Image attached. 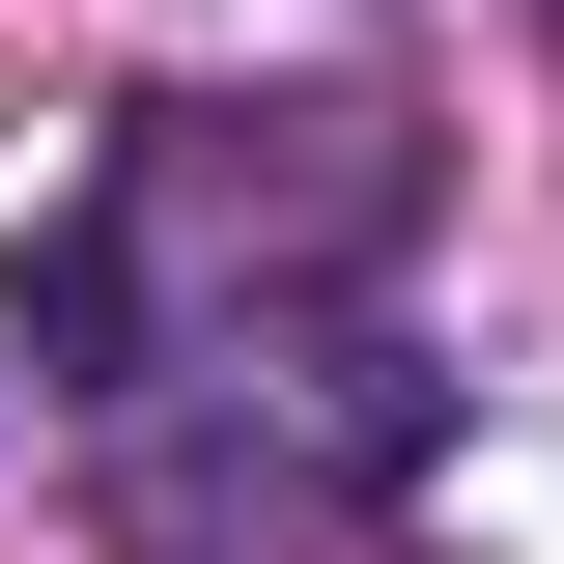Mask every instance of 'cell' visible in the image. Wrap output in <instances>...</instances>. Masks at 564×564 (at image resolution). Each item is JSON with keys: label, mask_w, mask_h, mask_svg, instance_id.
<instances>
[{"label": "cell", "mask_w": 564, "mask_h": 564, "mask_svg": "<svg viewBox=\"0 0 564 564\" xmlns=\"http://www.w3.org/2000/svg\"><path fill=\"white\" fill-rule=\"evenodd\" d=\"M395 226H423V141H395V113H141L113 170H85V226L29 254V367L141 423L170 367L311 339Z\"/></svg>", "instance_id": "obj_1"}, {"label": "cell", "mask_w": 564, "mask_h": 564, "mask_svg": "<svg viewBox=\"0 0 564 564\" xmlns=\"http://www.w3.org/2000/svg\"><path fill=\"white\" fill-rule=\"evenodd\" d=\"M423 367L395 339H339V311H311V339H226V367H170V395L113 423V536L141 564H367L395 536V480H423Z\"/></svg>", "instance_id": "obj_2"}]
</instances>
